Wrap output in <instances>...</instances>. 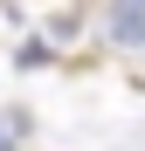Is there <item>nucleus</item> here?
<instances>
[{"label":"nucleus","mask_w":145,"mask_h":151,"mask_svg":"<svg viewBox=\"0 0 145 151\" xmlns=\"http://www.w3.org/2000/svg\"><path fill=\"white\" fill-rule=\"evenodd\" d=\"M111 41L145 48V0H111Z\"/></svg>","instance_id":"nucleus-1"},{"label":"nucleus","mask_w":145,"mask_h":151,"mask_svg":"<svg viewBox=\"0 0 145 151\" xmlns=\"http://www.w3.org/2000/svg\"><path fill=\"white\" fill-rule=\"evenodd\" d=\"M7 151H21V144H7Z\"/></svg>","instance_id":"nucleus-2"}]
</instances>
